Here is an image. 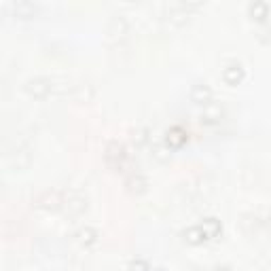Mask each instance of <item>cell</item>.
<instances>
[{
  "mask_svg": "<svg viewBox=\"0 0 271 271\" xmlns=\"http://www.w3.org/2000/svg\"><path fill=\"white\" fill-rule=\"evenodd\" d=\"M106 161H108L110 166H115V168H121V166H123V161H125V151H123V146L110 144L108 151H106Z\"/></svg>",
  "mask_w": 271,
  "mask_h": 271,
  "instance_id": "obj_1",
  "label": "cell"
},
{
  "mask_svg": "<svg viewBox=\"0 0 271 271\" xmlns=\"http://www.w3.org/2000/svg\"><path fill=\"white\" fill-rule=\"evenodd\" d=\"M49 89H51V85H49V81H45V78H32V81L28 83V91L36 98L47 96Z\"/></svg>",
  "mask_w": 271,
  "mask_h": 271,
  "instance_id": "obj_2",
  "label": "cell"
},
{
  "mask_svg": "<svg viewBox=\"0 0 271 271\" xmlns=\"http://www.w3.org/2000/svg\"><path fill=\"white\" fill-rule=\"evenodd\" d=\"M212 98V89L208 85H195L193 89H191V100L197 104H208Z\"/></svg>",
  "mask_w": 271,
  "mask_h": 271,
  "instance_id": "obj_3",
  "label": "cell"
},
{
  "mask_svg": "<svg viewBox=\"0 0 271 271\" xmlns=\"http://www.w3.org/2000/svg\"><path fill=\"white\" fill-rule=\"evenodd\" d=\"M168 144L172 148H180L184 142H187V132L182 130V127H172V130L168 132Z\"/></svg>",
  "mask_w": 271,
  "mask_h": 271,
  "instance_id": "obj_4",
  "label": "cell"
},
{
  "mask_svg": "<svg viewBox=\"0 0 271 271\" xmlns=\"http://www.w3.org/2000/svg\"><path fill=\"white\" fill-rule=\"evenodd\" d=\"M223 78H225V81L229 83V85L239 83L241 78H244V68H241L239 64H231V66H227V68H225Z\"/></svg>",
  "mask_w": 271,
  "mask_h": 271,
  "instance_id": "obj_5",
  "label": "cell"
},
{
  "mask_svg": "<svg viewBox=\"0 0 271 271\" xmlns=\"http://www.w3.org/2000/svg\"><path fill=\"white\" fill-rule=\"evenodd\" d=\"M202 231H203V235H205V239H210V237H216V235L220 233V223L216 218H208V220H203L202 225Z\"/></svg>",
  "mask_w": 271,
  "mask_h": 271,
  "instance_id": "obj_6",
  "label": "cell"
},
{
  "mask_svg": "<svg viewBox=\"0 0 271 271\" xmlns=\"http://www.w3.org/2000/svg\"><path fill=\"white\" fill-rule=\"evenodd\" d=\"M184 237H187V241H191V244H199L202 239H205V235L202 231V227H191V229L184 231Z\"/></svg>",
  "mask_w": 271,
  "mask_h": 271,
  "instance_id": "obj_7",
  "label": "cell"
},
{
  "mask_svg": "<svg viewBox=\"0 0 271 271\" xmlns=\"http://www.w3.org/2000/svg\"><path fill=\"white\" fill-rule=\"evenodd\" d=\"M220 117H223V108H216V106H214V108H210L205 115H202V121L203 123H216Z\"/></svg>",
  "mask_w": 271,
  "mask_h": 271,
  "instance_id": "obj_8",
  "label": "cell"
},
{
  "mask_svg": "<svg viewBox=\"0 0 271 271\" xmlns=\"http://www.w3.org/2000/svg\"><path fill=\"white\" fill-rule=\"evenodd\" d=\"M13 9H15L17 15H24L26 17V15H30L36 6H34L32 2H15V4H13Z\"/></svg>",
  "mask_w": 271,
  "mask_h": 271,
  "instance_id": "obj_9",
  "label": "cell"
},
{
  "mask_svg": "<svg viewBox=\"0 0 271 271\" xmlns=\"http://www.w3.org/2000/svg\"><path fill=\"white\" fill-rule=\"evenodd\" d=\"M130 271H151V269H148L146 261H142V259H136V261H132Z\"/></svg>",
  "mask_w": 271,
  "mask_h": 271,
  "instance_id": "obj_10",
  "label": "cell"
},
{
  "mask_svg": "<svg viewBox=\"0 0 271 271\" xmlns=\"http://www.w3.org/2000/svg\"><path fill=\"white\" fill-rule=\"evenodd\" d=\"M250 11H252V15L254 17H263L267 13V4H263V2H256L250 6Z\"/></svg>",
  "mask_w": 271,
  "mask_h": 271,
  "instance_id": "obj_11",
  "label": "cell"
},
{
  "mask_svg": "<svg viewBox=\"0 0 271 271\" xmlns=\"http://www.w3.org/2000/svg\"><path fill=\"white\" fill-rule=\"evenodd\" d=\"M78 237H81V241H83V244H91V241L96 239V233L91 231V229H85V231H81V233H78Z\"/></svg>",
  "mask_w": 271,
  "mask_h": 271,
  "instance_id": "obj_12",
  "label": "cell"
},
{
  "mask_svg": "<svg viewBox=\"0 0 271 271\" xmlns=\"http://www.w3.org/2000/svg\"><path fill=\"white\" fill-rule=\"evenodd\" d=\"M214 271H231V269H229V267H216Z\"/></svg>",
  "mask_w": 271,
  "mask_h": 271,
  "instance_id": "obj_13",
  "label": "cell"
},
{
  "mask_svg": "<svg viewBox=\"0 0 271 271\" xmlns=\"http://www.w3.org/2000/svg\"><path fill=\"white\" fill-rule=\"evenodd\" d=\"M155 271H163V269H155Z\"/></svg>",
  "mask_w": 271,
  "mask_h": 271,
  "instance_id": "obj_14",
  "label": "cell"
}]
</instances>
